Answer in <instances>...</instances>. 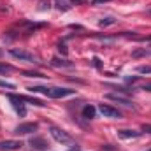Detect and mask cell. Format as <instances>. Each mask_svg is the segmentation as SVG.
I'll use <instances>...</instances> for the list:
<instances>
[{
  "instance_id": "cell-1",
  "label": "cell",
  "mask_w": 151,
  "mask_h": 151,
  "mask_svg": "<svg viewBox=\"0 0 151 151\" xmlns=\"http://www.w3.org/2000/svg\"><path fill=\"white\" fill-rule=\"evenodd\" d=\"M28 90L32 93H44L49 99H63V97H70L76 95V90L70 88H44V86H28Z\"/></svg>"
},
{
  "instance_id": "cell-2",
  "label": "cell",
  "mask_w": 151,
  "mask_h": 151,
  "mask_svg": "<svg viewBox=\"0 0 151 151\" xmlns=\"http://www.w3.org/2000/svg\"><path fill=\"white\" fill-rule=\"evenodd\" d=\"M49 134H51V137L56 141V142H60V144H67V146H76L74 144V139L65 132V130H62V128H58V127H49Z\"/></svg>"
},
{
  "instance_id": "cell-3",
  "label": "cell",
  "mask_w": 151,
  "mask_h": 151,
  "mask_svg": "<svg viewBox=\"0 0 151 151\" xmlns=\"http://www.w3.org/2000/svg\"><path fill=\"white\" fill-rule=\"evenodd\" d=\"M7 99L12 102V107L18 111V114H19V116H25V114H27L25 104H23V102H27V100H25V97H23V95H14V93H9V95H7Z\"/></svg>"
},
{
  "instance_id": "cell-4",
  "label": "cell",
  "mask_w": 151,
  "mask_h": 151,
  "mask_svg": "<svg viewBox=\"0 0 151 151\" xmlns=\"http://www.w3.org/2000/svg\"><path fill=\"white\" fill-rule=\"evenodd\" d=\"M9 55L18 58V60H23V62H30V63H37V58L28 53V51H23V49H9Z\"/></svg>"
},
{
  "instance_id": "cell-5",
  "label": "cell",
  "mask_w": 151,
  "mask_h": 151,
  "mask_svg": "<svg viewBox=\"0 0 151 151\" xmlns=\"http://www.w3.org/2000/svg\"><path fill=\"white\" fill-rule=\"evenodd\" d=\"M99 111H100V114H102L104 118H111V119H119V118H121V113H119L116 107L109 106V104H100V106H99Z\"/></svg>"
},
{
  "instance_id": "cell-6",
  "label": "cell",
  "mask_w": 151,
  "mask_h": 151,
  "mask_svg": "<svg viewBox=\"0 0 151 151\" xmlns=\"http://www.w3.org/2000/svg\"><path fill=\"white\" fill-rule=\"evenodd\" d=\"M37 128H39L37 123H21L14 128V134L16 135H28V134L37 132Z\"/></svg>"
},
{
  "instance_id": "cell-7",
  "label": "cell",
  "mask_w": 151,
  "mask_h": 151,
  "mask_svg": "<svg viewBox=\"0 0 151 151\" xmlns=\"http://www.w3.org/2000/svg\"><path fill=\"white\" fill-rule=\"evenodd\" d=\"M28 144L32 146V150H35V151H47V150H49L47 141H46L44 137H39V135L32 137V139L28 141Z\"/></svg>"
},
{
  "instance_id": "cell-8",
  "label": "cell",
  "mask_w": 151,
  "mask_h": 151,
  "mask_svg": "<svg viewBox=\"0 0 151 151\" xmlns=\"http://www.w3.org/2000/svg\"><path fill=\"white\" fill-rule=\"evenodd\" d=\"M106 99L113 100V102H116V104H121V106H125V107H128V109H137V107H135V104H134L132 100H128V99H125V97H121V95L107 93V95H106Z\"/></svg>"
},
{
  "instance_id": "cell-9",
  "label": "cell",
  "mask_w": 151,
  "mask_h": 151,
  "mask_svg": "<svg viewBox=\"0 0 151 151\" xmlns=\"http://www.w3.org/2000/svg\"><path fill=\"white\" fill-rule=\"evenodd\" d=\"M21 146H23L21 141H12V139L0 141V151H16V150H19Z\"/></svg>"
},
{
  "instance_id": "cell-10",
  "label": "cell",
  "mask_w": 151,
  "mask_h": 151,
  "mask_svg": "<svg viewBox=\"0 0 151 151\" xmlns=\"http://www.w3.org/2000/svg\"><path fill=\"white\" fill-rule=\"evenodd\" d=\"M118 135L121 139H137L142 135V132H137V130H128V128H121L118 130Z\"/></svg>"
},
{
  "instance_id": "cell-11",
  "label": "cell",
  "mask_w": 151,
  "mask_h": 151,
  "mask_svg": "<svg viewBox=\"0 0 151 151\" xmlns=\"http://www.w3.org/2000/svg\"><path fill=\"white\" fill-rule=\"evenodd\" d=\"M51 65L53 67H62V69H72L74 67V63L72 62H69V60H62V58H53L51 60Z\"/></svg>"
},
{
  "instance_id": "cell-12",
  "label": "cell",
  "mask_w": 151,
  "mask_h": 151,
  "mask_svg": "<svg viewBox=\"0 0 151 151\" xmlns=\"http://www.w3.org/2000/svg\"><path fill=\"white\" fill-rule=\"evenodd\" d=\"M95 113H97V111H95V107H93V106H90V104L83 107V118H86V119H93V118H95Z\"/></svg>"
},
{
  "instance_id": "cell-13",
  "label": "cell",
  "mask_w": 151,
  "mask_h": 151,
  "mask_svg": "<svg viewBox=\"0 0 151 151\" xmlns=\"http://www.w3.org/2000/svg\"><path fill=\"white\" fill-rule=\"evenodd\" d=\"M146 55H151V46L150 47H141V49H135L132 53L134 58H139V56H146Z\"/></svg>"
},
{
  "instance_id": "cell-14",
  "label": "cell",
  "mask_w": 151,
  "mask_h": 151,
  "mask_svg": "<svg viewBox=\"0 0 151 151\" xmlns=\"http://www.w3.org/2000/svg\"><path fill=\"white\" fill-rule=\"evenodd\" d=\"M114 23H116V19H114L113 16H107V18H104V19L99 21L100 27H111V25H114Z\"/></svg>"
},
{
  "instance_id": "cell-15",
  "label": "cell",
  "mask_w": 151,
  "mask_h": 151,
  "mask_svg": "<svg viewBox=\"0 0 151 151\" xmlns=\"http://www.w3.org/2000/svg\"><path fill=\"white\" fill-rule=\"evenodd\" d=\"M11 70H12V65H9V63H0V74L11 72Z\"/></svg>"
},
{
  "instance_id": "cell-16",
  "label": "cell",
  "mask_w": 151,
  "mask_h": 151,
  "mask_svg": "<svg viewBox=\"0 0 151 151\" xmlns=\"http://www.w3.org/2000/svg\"><path fill=\"white\" fill-rule=\"evenodd\" d=\"M137 72H139V74H151V67H150V65L137 67Z\"/></svg>"
},
{
  "instance_id": "cell-17",
  "label": "cell",
  "mask_w": 151,
  "mask_h": 151,
  "mask_svg": "<svg viewBox=\"0 0 151 151\" xmlns=\"http://www.w3.org/2000/svg\"><path fill=\"white\" fill-rule=\"evenodd\" d=\"M0 88H5V90H14L16 86H14L12 83H7V81H2V79H0Z\"/></svg>"
},
{
  "instance_id": "cell-18",
  "label": "cell",
  "mask_w": 151,
  "mask_h": 151,
  "mask_svg": "<svg viewBox=\"0 0 151 151\" xmlns=\"http://www.w3.org/2000/svg\"><path fill=\"white\" fill-rule=\"evenodd\" d=\"M23 76H27V77H47L42 72H23Z\"/></svg>"
},
{
  "instance_id": "cell-19",
  "label": "cell",
  "mask_w": 151,
  "mask_h": 151,
  "mask_svg": "<svg viewBox=\"0 0 151 151\" xmlns=\"http://www.w3.org/2000/svg\"><path fill=\"white\" fill-rule=\"evenodd\" d=\"M142 132H146V134H151V125H142Z\"/></svg>"
},
{
  "instance_id": "cell-20",
  "label": "cell",
  "mask_w": 151,
  "mask_h": 151,
  "mask_svg": "<svg viewBox=\"0 0 151 151\" xmlns=\"http://www.w3.org/2000/svg\"><path fill=\"white\" fill-rule=\"evenodd\" d=\"M58 49H60V53L67 55V47H65V44H60V46H58Z\"/></svg>"
},
{
  "instance_id": "cell-21",
  "label": "cell",
  "mask_w": 151,
  "mask_h": 151,
  "mask_svg": "<svg viewBox=\"0 0 151 151\" xmlns=\"http://www.w3.org/2000/svg\"><path fill=\"white\" fill-rule=\"evenodd\" d=\"M102 150L104 151H116V148H113L111 144H107V146H102Z\"/></svg>"
},
{
  "instance_id": "cell-22",
  "label": "cell",
  "mask_w": 151,
  "mask_h": 151,
  "mask_svg": "<svg viewBox=\"0 0 151 151\" xmlns=\"http://www.w3.org/2000/svg\"><path fill=\"white\" fill-rule=\"evenodd\" d=\"M40 5H42V7H40V9H42V11H44V9H46V7H49V2H47V0H42V2H40Z\"/></svg>"
},
{
  "instance_id": "cell-23",
  "label": "cell",
  "mask_w": 151,
  "mask_h": 151,
  "mask_svg": "<svg viewBox=\"0 0 151 151\" xmlns=\"http://www.w3.org/2000/svg\"><path fill=\"white\" fill-rule=\"evenodd\" d=\"M141 90H144V91H151V84H144Z\"/></svg>"
},
{
  "instance_id": "cell-24",
  "label": "cell",
  "mask_w": 151,
  "mask_h": 151,
  "mask_svg": "<svg viewBox=\"0 0 151 151\" xmlns=\"http://www.w3.org/2000/svg\"><path fill=\"white\" fill-rule=\"evenodd\" d=\"M100 2H107V0H93V4H100Z\"/></svg>"
},
{
  "instance_id": "cell-25",
  "label": "cell",
  "mask_w": 151,
  "mask_h": 151,
  "mask_svg": "<svg viewBox=\"0 0 151 151\" xmlns=\"http://www.w3.org/2000/svg\"><path fill=\"white\" fill-rule=\"evenodd\" d=\"M72 2H74V4H81V2H83V0H72Z\"/></svg>"
},
{
  "instance_id": "cell-26",
  "label": "cell",
  "mask_w": 151,
  "mask_h": 151,
  "mask_svg": "<svg viewBox=\"0 0 151 151\" xmlns=\"http://www.w3.org/2000/svg\"><path fill=\"white\" fill-rule=\"evenodd\" d=\"M0 55H2V51H0Z\"/></svg>"
},
{
  "instance_id": "cell-27",
  "label": "cell",
  "mask_w": 151,
  "mask_h": 151,
  "mask_svg": "<svg viewBox=\"0 0 151 151\" xmlns=\"http://www.w3.org/2000/svg\"><path fill=\"white\" fill-rule=\"evenodd\" d=\"M150 151H151V150H150Z\"/></svg>"
}]
</instances>
